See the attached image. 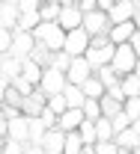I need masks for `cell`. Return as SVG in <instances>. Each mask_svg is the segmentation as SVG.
I'll return each mask as SVG.
<instances>
[{
  "instance_id": "31",
  "label": "cell",
  "mask_w": 140,
  "mask_h": 154,
  "mask_svg": "<svg viewBox=\"0 0 140 154\" xmlns=\"http://www.w3.org/2000/svg\"><path fill=\"white\" fill-rule=\"evenodd\" d=\"M110 122H113V131H116V134H122V131H128V128H134V122H131V119H128V116H125V113L113 116Z\"/></svg>"
},
{
  "instance_id": "34",
  "label": "cell",
  "mask_w": 140,
  "mask_h": 154,
  "mask_svg": "<svg viewBox=\"0 0 140 154\" xmlns=\"http://www.w3.org/2000/svg\"><path fill=\"white\" fill-rule=\"evenodd\" d=\"M24 154H48V151H45L42 145H36V142H27V145H24Z\"/></svg>"
},
{
  "instance_id": "25",
  "label": "cell",
  "mask_w": 140,
  "mask_h": 154,
  "mask_svg": "<svg viewBox=\"0 0 140 154\" xmlns=\"http://www.w3.org/2000/svg\"><path fill=\"white\" fill-rule=\"evenodd\" d=\"M78 134L83 136V142H86V145H96V142H99V134H96V122H83Z\"/></svg>"
},
{
  "instance_id": "16",
  "label": "cell",
  "mask_w": 140,
  "mask_h": 154,
  "mask_svg": "<svg viewBox=\"0 0 140 154\" xmlns=\"http://www.w3.org/2000/svg\"><path fill=\"white\" fill-rule=\"evenodd\" d=\"M45 71H48V68H42L36 59H24V71H21V77H24V80H30V83L39 89V86H42V77H45Z\"/></svg>"
},
{
  "instance_id": "7",
  "label": "cell",
  "mask_w": 140,
  "mask_h": 154,
  "mask_svg": "<svg viewBox=\"0 0 140 154\" xmlns=\"http://www.w3.org/2000/svg\"><path fill=\"white\" fill-rule=\"evenodd\" d=\"M110 27H113V24H110V15H104V12H99V9H96V12H90V15H83V30H86L93 38L107 36V33H110Z\"/></svg>"
},
{
  "instance_id": "17",
  "label": "cell",
  "mask_w": 140,
  "mask_h": 154,
  "mask_svg": "<svg viewBox=\"0 0 140 154\" xmlns=\"http://www.w3.org/2000/svg\"><path fill=\"white\" fill-rule=\"evenodd\" d=\"M80 89H83L86 101H101V98L107 95V89H104V83H101L99 77H90V80H86V83H83Z\"/></svg>"
},
{
  "instance_id": "38",
  "label": "cell",
  "mask_w": 140,
  "mask_h": 154,
  "mask_svg": "<svg viewBox=\"0 0 140 154\" xmlns=\"http://www.w3.org/2000/svg\"><path fill=\"white\" fill-rule=\"evenodd\" d=\"M134 154H140V148H137V151H134Z\"/></svg>"
},
{
  "instance_id": "15",
  "label": "cell",
  "mask_w": 140,
  "mask_h": 154,
  "mask_svg": "<svg viewBox=\"0 0 140 154\" xmlns=\"http://www.w3.org/2000/svg\"><path fill=\"white\" fill-rule=\"evenodd\" d=\"M83 122H86L83 110H66V113L60 116V131L75 134V131H80V125H83Z\"/></svg>"
},
{
  "instance_id": "30",
  "label": "cell",
  "mask_w": 140,
  "mask_h": 154,
  "mask_svg": "<svg viewBox=\"0 0 140 154\" xmlns=\"http://www.w3.org/2000/svg\"><path fill=\"white\" fill-rule=\"evenodd\" d=\"M12 89H15L21 98H27V95H33V92H36V86H33L30 80H24V77H18V80L12 83Z\"/></svg>"
},
{
  "instance_id": "28",
  "label": "cell",
  "mask_w": 140,
  "mask_h": 154,
  "mask_svg": "<svg viewBox=\"0 0 140 154\" xmlns=\"http://www.w3.org/2000/svg\"><path fill=\"white\" fill-rule=\"evenodd\" d=\"M122 113L128 116L131 122H137L140 119V98H128V101L122 104Z\"/></svg>"
},
{
  "instance_id": "27",
  "label": "cell",
  "mask_w": 140,
  "mask_h": 154,
  "mask_svg": "<svg viewBox=\"0 0 140 154\" xmlns=\"http://www.w3.org/2000/svg\"><path fill=\"white\" fill-rule=\"evenodd\" d=\"M83 116H86V122H99V119H104V116H101V104H99V101H86V104H83Z\"/></svg>"
},
{
  "instance_id": "23",
  "label": "cell",
  "mask_w": 140,
  "mask_h": 154,
  "mask_svg": "<svg viewBox=\"0 0 140 154\" xmlns=\"http://www.w3.org/2000/svg\"><path fill=\"white\" fill-rule=\"evenodd\" d=\"M86 148V142H83V136L75 131V134H66V151L63 154H83Z\"/></svg>"
},
{
  "instance_id": "35",
  "label": "cell",
  "mask_w": 140,
  "mask_h": 154,
  "mask_svg": "<svg viewBox=\"0 0 140 154\" xmlns=\"http://www.w3.org/2000/svg\"><path fill=\"white\" fill-rule=\"evenodd\" d=\"M131 48H134V54L140 57V30L134 33V38H131Z\"/></svg>"
},
{
  "instance_id": "26",
  "label": "cell",
  "mask_w": 140,
  "mask_h": 154,
  "mask_svg": "<svg viewBox=\"0 0 140 154\" xmlns=\"http://www.w3.org/2000/svg\"><path fill=\"white\" fill-rule=\"evenodd\" d=\"M51 68H57V71H63V74H69V68H72V57H69L66 51L54 54V62H51Z\"/></svg>"
},
{
  "instance_id": "3",
  "label": "cell",
  "mask_w": 140,
  "mask_h": 154,
  "mask_svg": "<svg viewBox=\"0 0 140 154\" xmlns=\"http://www.w3.org/2000/svg\"><path fill=\"white\" fill-rule=\"evenodd\" d=\"M60 24L66 33H75L83 27V12L78 9V0H63V15H60Z\"/></svg>"
},
{
  "instance_id": "12",
  "label": "cell",
  "mask_w": 140,
  "mask_h": 154,
  "mask_svg": "<svg viewBox=\"0 0 140 154\" xmlns=\"http://www.w3.org/2000/svg\"><path fill=\"white\" fill-rule=\"evenodd\" d=\"M42 148H45L48 154H63L66 151V131L51 128V131L45 134V139H42Z\"/></svg>"
},
{
  "instance_id": "22",
  "label": "cell",
  "mask_w": 140,
  "mask_h": 154,
  "mask_svg": "<svg viewBox=\"0 0 140 154\" xmlns=\"http://www.w3.org/2000/svg\"><path fill=\"white\" fill-rule=\"evenodd\" d=\"M99 104H101V116L104 119H113V116L122 113V101H116V98H110V95H104Z\"/></svg>"
},
{
  "instance_id": "19",
  "label": "cell",
  "mask_w": 140,
  "mask_h": 154,
  "mask_svg": "<svg viewBox=\"0 0 140 154\" xmlns=\"http://www.w3.org/2000/svg\"><path fill=\"white\" fill-rule=\"evenodd\" d=\"M63 95H66V101H69V107H72V110H83L86 95H83V89H80V86H72V83H69Z\"/></svg>"
},
{
  "instance_id": "21",
  "label": "cell",
  "mask_w": 140,
  "mask_h": 154,
  "mask_svg": "<svg viewBox=\"0 0 140 154\" xmlns=\"http://www.w3.org/2000/svg\"><path fill=\"white\" fill-rule=\"evenodd\" d=\"M96 77L104 83V89H113V86H119V80H122V77L113 71V65H104V68H99V71H96Z\"/></svg>"
},
{
  "instance_id": "6",
  "label": "cell",
  "mask_w": 140,
  "mask_h": 154,
  "mask_svg": "<svg viewBox=\"0 0 140 154\" xmlns=\"http://www.w3.org/2000/svg\"><path fill=\"white\" fill-rule=\"evenodd\" d=\"M66 86H69V77L63 74V71H57V68H48L45 71V77H42V92L48 98H54V95H63L66 92Z\"/></svg>"
},
{
  "instance_id": "18",
  "label": "cell",
  "mask_w": 140,
  "mask_h": 154,
  "mask_svg": "<svg viewBox=\"0 0 140 154\" xmlns=\"http://www.w3.org/2000/svg\"><path fill=\"white\" fill-rule=\"evenodd\" d=\"M119 148H128V151H137L140 148V134L134 131V128H128V131H122V134H116V139H113Z\"/></svg>"
},
{
  "instance_id": "36",
  "label": "cell",
  "mask_w": 140,
  "mask_h": 154,
  "mask_svg": "<svg viewBox=\"0 0 140 154\" xmlns=\"http://www.w3.org/2000/svg\"><path fill=\"white\" fill-rule=\"evenodd\" d=\"M134 131H137V134H140V119H137V122H134Z\"/></svg>"
},
{
  "instance_id": "9",
  "label": "cell",
  "mask_w": 140,
  "mask_h": 154,
  "mask_svg": "<svg viewBox=\"0 0 140 154\" xmlns=\"http://www.w3.org/2000/svg\"><path fill=\"white\" fill-rule=\"evenodd\" d=\"M21 21V3L18 0H3L0 3V30H18Z\"/></svg>"
},
{
  "instance_id": "13",
  "label": "cell",
  "mask_w": 140,
  "mask_h": 154,
  "mask_svg": "<svg viewBox=\"0 0 140 154\" xmlns=\"http://www.w3.org/2000/svg\"><path fill=\"white\" fill-rule=\"evenodd\" d=\"M134 12H137V3L116 0V9L110 12V24H128V21H134Z\"/></svg>"
},
{
  "instance_id": "37",
  "label": "cell",
  "mask_w": 140,
  "mask_h": 154,
  "mask_svg": "<svg viewBox=\"0 0 140 154\" xmlns=\"http://www.w3.org/2000/svg\"><path fill=\"white\" fill-rule=\"evenodd\" d=\"M134 74H137V77H140V62H137V68H134Z\"/></svg>"
},
{
  "instance_id": "29",
  "label": "cell",
  "mask_w": 140,
  "mask_h": 154,
  "mask_svg": "<svg viewBox=\"0 0 140 154\" xmlns=\"http://www.w3.org/2000/svg\"><path fill=\"white\" fill-rule=\"evenodd\" d=\"M48 107H51L57 116H63L66 110H72V107H69V101H66V95H54V98H48Z\"/></svg>"
},
{
  "instance_id": "1",
  "label": "cell",
  "mask_w": 140,
  "mask_h": 154,
  "mask_svg": "<svg viewBox=\"0 0 140 154\" xmlns=\"http://www.w3.org/2000/svg\"><path fill=\"white\" fill-rule=\"evenodd\" d=\"M33 36H36V42H39V45H45L51 54L66 51V30H63L60 24H39Z\"/></svg>"
},
{
  "instance_id": "32",
  "label": "cell",
  "mask_w": 140,
  "mask_h": 154,
  "mask_svg": "<svg viewBox=\"0 0 140 154\" xmlns=\"http://www.w3.org/2000/svg\"><path fill=\"white\" fill-rule=\"evenodd\" d=\"M0 148H3V154H24V142L6 139V142H0Z\"/></svg>"
},
{
  "instance_id": "4",
  "label": "cell",
  "mask_w": 140,
  "mask_h": 154,
  "mask_svg": "<svg viewBox=\"0 0 140 154\" xmlns=\"http://www.w3.org/2000/svg\"><path fill=\"white\" fill-rule=\"evenodd\" d=\"M90 45H93V36L80 27L75 33H66V54L75 59V57H86V51H90Z\"/></svg>"
},
{
  "instance_id": "24",
  "label": "cell",
  "mask_w": 140,
  "mask_h": 154,
  "mask_svg": "<svg viewBox=\"0 0 140 154\" xmlns=\"http://www.w3.org/2000/svg\"><path fill=\"white\" fill-rule=\"evenodd\" d=\"M96 134H99V142L116 139V131H113V122H110V119H99V122H96Z\"/></svg>"
},
{
  "instance_id": "33",
  "label": "cell",
  "mask_w": 140,
  "mask_h": 154,
  "mask_svg": "<svg viewBox=\"0 0 140 154\" xmlns=\"http://www.w3.org/2000/svg\"><path fill=\"white\" fill-rule=\"evenodd\" d=\"M21 12H42V0H18Z\"/></svg>"
},
{
  "instance_id": "20",
  "label": "cell",
  "mask_w": 140,
  "mask_h": 154,
  "mask_svg": "<svg viewBox=\"0 0 140 154\" xmlns=\"http://www.w3.org/2000/svg\"><path fill=\"white\" fill-rule=\"evenodd\" d=\"M119 86H122L125 101H128V98H140V77H137V74H125V77L119 80Z\"/></svg>"
},
{
  "instance_id": "14",
  "label": "cell",
  "mask_w": 140,
  "mask_h": 154,
  "mask_svg": "<svg viewBox=\"0 0 140 154\" xmlns=\"http://www.w3.org/2000/svg\"><path fill=\"white\" fill-rule=\"evenodd\" d=\"M9 139H15V142H30V119L27 116H18V119H12L9 122Z\"/></svg>"
},
{
  "instance_id": "5",
  "label": "cell",
  "mask_w": 140,
  "mask_h": 154,
  "mask_svg": "<svg viewBox=\"0 0 140 154\" xmlns=\"http://www.w3.org/2000/svg\"><path fill=\"white\" fill-rule=\"evenodd\" d=\"M21 71H24V62H21V59H15L12 54L0 57V83H3V89H9L21 77Z\"/></svg>"
},
{
  "instance_id": "10",
  "label": "cell",
  "mask_w": 140,
  "mask_h": 154,
  "mask_svg": "<svg viewBox=\"0 0 140 154\" xmlns=\"http://www.w3.org/2000/svg\"><path fill=\"white\" fill-rule=\"evenodd\" d=\"M45 107H48V95H45L42 89H36L33 95L24 98V104H21V113L27 116V119H39Z\"/></svg>"
},
{
  "instance_id": "8",
  "label": "cell",
  "mask_w": 140,
  "mask_h": 154,
  "mask_svg": "<svg viewBox=\"0 0 140 154\" xmlns=\"http://www.w3.org/2000/svg\"><path fill=\"white\" fill-rule=\"evenodd\" d=\"M66 77H69L72 86H83L90 77H96V68L90 65V59H86V57H75V59H72V68H69V74H66Z\"/></svg>"
},
{
  "instance_id": "2",
  "label": "cell",
  "mask_w": 140,
  "mask_h": 154,
  "mask_svg": "<svg viewBox=\"0 0 140 154\" xmlns=\"http://www.w3.org/2000/svg\"><path fill=\"white\" fill-rule=\"evenodd\" d=\"M137 62H140V57L134 54V48L131 45H119L116 48V57H113V71L119 77H125V74H134V68H137Z\"/></svg>"
},
{
  "instance_id": "11",
  "label": "cell",
  "mask_w": 140,
  "mask_h": 154,
  "mask_svg": "<svg viewBox=\"0 0 140 154\" xmlns=\"http://www.w3.org/2000/svg\"><path fill=\"white\" fill-rule=\"evenodd\" d=\"M134 33H137L134 21H128V24H113V27H110V33H107V38H110V42L119 48V45H131Z\"/></svg>"
}]
</instances>
